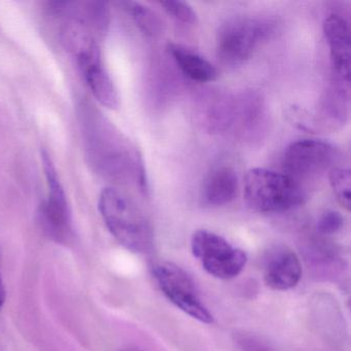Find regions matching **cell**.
I'll list each match as a JSON object with an SVG mask.
<instances>
[{
    "mask_svg": "<svg viewBox=\"0 0 351 351\" xmlns=\"http://www.w3.org/2000/svg\"><path fill=\"white\" fill-rule=\"evenodd\" d=\"M167 49L182 73L193 81L208 83L217 79V69L198 53L174 43H169Z\"/></svg>",
    "mask_w": 351,
    "mask_h": 351,
    "instance_id": "obj_12",
    "label": "cell"
},
{
    "mask_svg": "<svg viewBox=\"0 0 351 351\" xmlns=\"http://www.w3.org/2000/svg\"><path fill=\"white\" fill-rule=\"evenodd\" d=\"M244 199L256 213H285L297 208L307 199L304 186L285 173L254 168L244 178Z\"/></svg>",
    "mask_w": 351,
    "mask_h": 351,
    "instance_id": "obj_2",
    "label": "cell"
},
{
    "mask_svg": "<svg viewBox=\"0 0 351 351\" xmlns=\"http://www.w3.org/2000/svg\"><path fill=\"white\" fill-rule=\"evenodd\" d=\"M126 9L132 16L139 29L147 36H160L163 29V22L155 12L138 3H126Z\"/></svg>",
    "mask_w": 351,
    "mask_h": 351,
    "instance_id": "obj_13",
    "label": "cell"
},
{
    "mask_svg": "<svg viewBox=\"0 0 351 351\" xmlns=\"http://www.w3.org/2000/svg\"><path fill=\"white\" fill-rule=\"evenodd\" d=\"M99 210L119 243L137 254L152 252L154 231L151 221L126 195L116 189H104L100 195Z\"/></svg>",
    "mask_w": 351,
    "mask_h": 351,
    "instance_id": "obj_1",
    "label": "cell"
},
{
    "mask_svg": "<svg viewBox=\"0 0 351 351\" xmlns=\"http://www.w3.org/2000/svg\"><path fill=\"white\" fill-rule=\"evenodd\" d=\"M125 351H135V350H125Z\"/></svg>",
    "mask_w": 351,
    "mask_h": 351,
    "instance_id": "obj_18",
    "label": "cell"
},
{
    "mask_svg": "<svg viewBox=\"0 0 351 351\" xmlns=\"http://www.w3.org/2000/svg\"><path fill=\"white\" fill-rule=\"evenodd\" d=\"M153 275L162 293L178 309L203 324H213V314L184 269L173 263L160 262L153 267Z\"/></svg>",
    "mask_w": 351,
    "mask_h": 351,
    "instance_id": "obj_5",
    "label": "cell"
},
{
    "mask_svg": "<svg viewBox=\"0 0 351 351\" xmlns=\"http://www.w3.org/2000/svg\"><path fill=\"white\" fill-rule=\"evenodd\" d=\"M192 252L211 276L232 279L240 274L247 262L245 252L207 230H198L192 237Z\"/></svg>",
    "mask_w": 351,
    "mask_h": 351,
    "instance_id": "obj_4",
    "label": "cell"
},
{
    "mask_svg": "<svg viewBox=\"0 0 351 351\" xmlns=\"http://www.w3.org/2000/svg\"><path fill=\"white\" fill-rule=\"evenodd\" d=\"M43 166L48 186V200L40 213L43 227L58 243H66L71 235V209L56 168L47 152H42Z\"/></svg>",
    "mask_w": 351,
    "mask_h": 351,
    "instance_id": "obj_7",
    "label": "cell"
},
{
    "mask_svg": "<svg viewBox=\"0 0 351 351\" xmlns=\"http://www.w3.org/2000/svg\"><path fill=\"white\" fill-rule=\"evenodd\" d=\"M302 272L297 254L287 246H278L269 252L263 275L265 283L271 289L289 291L300 282Z\"/></svg>",
    "mask_w": 351,
    "mask_h": 351,
    "instance_id": "obj_8",
    "label": "cell"
},
{
    "mask_svg": "<svg viewBox=\"0 0 351 351\" xmlns=\"http://www.w3.org/2000/svg\"><path fill=\"white\" fill-rule=\"evenodd\" d=\"M330 184L338 202L349 211L350 209L351 173L345 168H332L330 171Z\"/></svg>",
    "mask_w": 351,
    "mask_h": 351,
    "instance_id": "obj_14",
    "label": "cell"
},
{
    "mask_svg": "<svg viewBox=\"0 0 351 351\" xmlns=\"http://www.w3.org/2000/svg\"><path fill=\"white\" fill-rule=\"evenodd\" d=\"M160 5L163 8L164 11L176 21L184 24H195L197 22L196 12L189 3L167 0V1H161Z\"/></svg>",
    "mask_w": 351,
    "mask_h": 351,
    "instance_id": "obj_15",
    "label": "cell"
},
{
    "mask_svg": "<svg viewBox=\"0 0 351 351\" xmlns=\"http://www.w3.org/2000/svg\"><path fill=\"white\" fill-rule=\"evenodd\" d=\"M239 182L233 168L221 166L215 168L207 176L203 186V199L207 204L223 206L237 196Z\"/></svg>",
    "mask_w": 351,
    "mask_h": 351,
    "instance_id": "obj_11",
    "label": "cell"
},
{
    "mask_svg": "<svg viewBox=\"0 0 351 351\" xmlns=\"http://www.w3.org/2000/svg\"><path fill=\"white\" fill-rule=\"evenodd\" d=\"M344 219L338 211L328 210L319 217L317 230L324 235H332L342 229Z\"/></svg>",
    "mask_w": 351,
    "mask_h": 351,
    "instance_id": "obj_16",
    "label": "cell"
},
{
    "mask_svg": "<svg viewBox=\"0 0 351 351\" xmlns=\"http://www.w3.org/2000/svg\"><path fill=\"white\" fill-rule=\"evenodd\" d=\"M272 24L256 18H234L221 26L217 36V53L221 62L235 66L254 55L261 43L272 32Z\"/></svg>",
    "mask_w": 351,
    "mask_h": 351,
    "instance_id": "obj_3",
    "label": "cell"
},
{
    "mask_svg": "<svg viewBox=\"0 0 351 351\" xmlns=\"http://www.w3.org/2000/svg\"><path fill=\"white\" fill-rule=\"evenodd\" d=\"M324 32L330 49V61L339 81L350 85V28L344 18L328 16L324 23Z\"/></svg>",
    "mask_w": 351,
    "mask_h": 351,
    "instance_id": "obj_9",
    "label": "cell"
},
{
    "mask_svg": "<svg viewBox=\"0 0 351 351\" xmlns=\"http://www.w3.org/2000/svg\"><path fill=\"white\" fill-rule=\"evenodd\" d=\"M336 153L330 143L314 139L295 141L287 147L285 154V174L303 186L324 173L334 163Z\"/></svg>",
    "mask_w": 351,
    "mask_h": 351,
    "instance_id": "obj_6",
    "label": "cell"
},
{
    "mask_svg": "<svg viewBox=\"0 0 351 351\" xmlns=\"http://www.w3.org/2000/svg\"><path fill=\"white\" fill-rule=\"evenodd\" d=\"M79 61L94 97L106 108L116 110L119 106L118 91L100 61L99 53L84 57Z\"/></svg>",
    "mask_w": 351,
    "mask_h": 351,
    "instance_id": "obj_10",
    "label": "cell"
},
{
    "mask_svg": "<svg viewBox=\"0 0 351 351\" xmlns=\"http://www.w3.org/2000/svg\"><path fill=\"white\" fill-rule=\"evenodd\" d=\"M5 285H3V278H1V275H0V310L3 308V304H5Z\"/></svg>",
    "mask_w": 351,
    "mask_h": 351,
    "instance_id": "obj_17",
    "label": "cell"
}]
</instances>
